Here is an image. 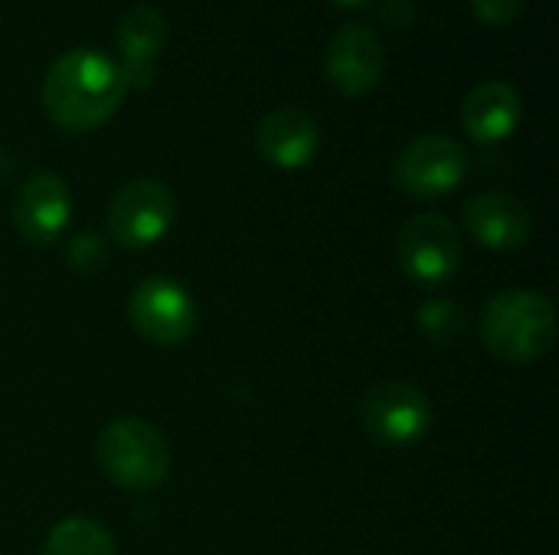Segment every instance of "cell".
Listing matches in <instances>:
<instances>
[{
  "label": "cell",
  "instance_id": "obj_1",
  "mask_svg": "<svg viewBox=\"0 0 559 555\" xmlns=\"http://www.w3.org/2000/svg\"><path fill=\"white\" fill-rule=\"evenodd\" d=\"M124 92L118 62L98 49H69L43 75V108L66 131L102 128L121 108Z\"/></svg>",
  "mask_w": 559,
  "mask_h": 555
},
{
  "label": "cell",
  "instance_id": "obj_2",
  "mask_svg": "<svg viewBox=\"0 0 559 555\" xmlns=\"http://www.w3.org/2000/svg\"><path fill=\"white\" fill-rule=\"evenodd\" d=\"M481 340L504 363H537L557 343V311L550 298L508 288L495 294L481 314Z\"/></svg>",
  "mask_w": 559,
  "mask_h": 555
},
{
  "label": "cell",
  "instance_id": "obj_3",
  "mask_svg": "<svg viewBox=\"0 0 559 555\" xmlns=\"http://www.w3.org/2000/svg\"><path fill=\"white\" fill-rule=\"evenodd\" d=\"M98 464L111 484L144 494L167 481L170 448L164 435L141 419H115L98 435Z\"/></svg>",
  "mask_w": 559,
  "mask_h": 555
},
{
  "label": "cell",
  "instance_id": "obj_4",
  "mask_svg": "<svg viewBox=\"0 0 559 555\" xmlns=\"http://www.w3.org/2000/svg\"><path fill=\"white\" fill-rule=\"evenodd\" d=\"M465 173H468V154L449 134H423L409 141L393 164L396 186L419 200H436L452 193L465 180Z\"/></svg>",
  "mask_w": 559,
  "mask_h": 555
},
{
  "label": "cell",
  "instance_id": "obj_5",
  "mask_svg": "<svg viewBox=\"0 0 559 555\" xmlns=\"http://www.w3.org/2000/svg\"><path fill=\"white\" fill-rule=\"evenodd\" d=\"M174 213V193L160 180H128L108 203V236L124 249H147L164 239Z\"/></svg>",
  "mask_w": 559,
  "mask_h": 555
},
{
  "label": "cell",
  "instance_id": "obj_6",
  "mask_svg": "<svg viewBox=\"0 0 559 555\" xmlns=\"http://www.w3.org/2000/svg\"><path fill=\"white\" fill-rule=\"evenodd\" d=\"M364 429L386 448L416 445L432 429V406L429 399L409 383H377L360 399Z\"/></svg>",
  "mask_w": 559,
  "mask_h": 555
},
{
  "label": "cell",
  "instance_id": "obj_7",
  "mask_svg": "<svg viewBox=\"0 0 559 555\" xmlns=\"http://www.w3.org/2000/svg\"><path fill=\"white\" fill-rule=\"evenodd\" d=\"M459 232L439 213H419L403 222L396 236V258L403 272L419 285H442L459 268Z\"/></svg>",
  "mask_w": 559,
  "mask_h": 555
},
{
  "label": "cell",
  "instance_id": "obj_8",
  "mask_svg": "<svg viewBox=\"0 0 559 555\" xmlns=\"http://www.w3.org/2000/svg\"><path fill=\"white\" fill-rule=\"evenodd\" d=\"M128 317L144 340L157 347H177L197 327V304L177 281L147 278L134 288L128 301Z\"/></svg>",
  "mask_w": 559,
  "mask_h": 555
},
{
  "label": "cell",
  "instance_id": "obj_9",
  "mask_svg": "<svg viewBox=\"0 0 559 555\" xmlns=\"http://www.w3.org/2000/svg\"><path fill=\"white\" fill-rule=\"evenodd\" d=\"M324 72L344 95H367L383 75V46L377 33L360 23L341 26L324 49Z\"/></svg>",
  "mask_w": 559,
  "mask_h": 555
},
{
  "label": "cell",
  "instance_id": "obj_10",
  "mask_svg": "<svg viewBox=\"0 0 559 555\" xmlns=\"http://www.w3.org/2000/svg\"><path fill=\"white\" fill-rule=\"evenodd\" d=\"M115 43L121 52V79L124 88H147L157 72V52L167 43V20L157 7L138 3L124 10L115 23Z\"/></svg>",
  "mask_w": 559,
  "mask_h": 555
},
{
  "label": "cell",
  "instance_id": "obj_11",
  "mask_svg": "<svg viewBox=\"0 0 559 555\" xmlns=\"http://www.w3.org/2000/svg\"><path fill=\"white\" fill-rule=\"evenodd\" d=\"M72 216L69 186L56 173H33L13 200V222L26 242L49 245L62 236Z\"/></svg>",
  "mask_w": 559,
  "mask_h": 555
},
{
  "label": "cell",
  "instance_id": "obj_12",
  "mask_svg": "<svg viewBox=\"0 0 559 555\" xmlns=\"http://www.w3.org/2000/svg\"><path fill=\"white\" fill-rule=\"evenodd\" d=\"M465 226L481 245H488L495 252H514V249L527 245L534 219L518 196L491 190V193H478L465 203Z\"/></svg>",
  "mask_w": 559,
  "mask_h": 555
},
{
  "label": "cell",
  "instance_id": "obj_13",
  "mask_svg": "<svg viewBox=\"0 0 559 555\" xmlns=\"http://www.w3.org/2000/svg\"><path fill=\"white\" fill-rule=\"evenodd\" d=\"M259 154L282 170H298L314 160L321 134L308 111L301 108H275L259 124Z\"/></svg>",
  "mask_w": 559,
  "mask_h": 555
},
{
  "label": "cell",
  "instance_id": "obj_14",
  "mask_svg": "<svg viewBox=\"0 0 559 555\" xmlns=\"http://www.w3.org/2000/svg\"><path fill=\"white\" fill-rule=\"evenodd\" d=\"M462 124L465 131L481 144H498L511 137L521 124V95L508 82H481L468 92L462 105Z\"/></svg>",
  "mask_w": 559,
  "mask_h": 555
},
{
  "label": "cell",
  "instance_id": "obj_15",
  "mask_svg": "<svg viewBox=\"0 0 559 555\" xmlns=\"http://www.w3.org/2000/svg\"><path fill=\"white\" fill-rule=\"evenodd\" d=\"M43 555H115V543L102 523L88 517H69L52 527Z\"/></svg>",
  "mask_w": 559,
  "mask_h": 555
},
{
  "label": "cell",
  "instance_id": "obj_16",
  "mask_svg": "<svg viewBox=\"0 0 559 555\" xmlns=\"http://www.w3.org/2000/svg\"><path fill=\"white\" fill-rule=\"evenodd\" d=\"M468 327V314L465 307L445 301V298H432L419 307V330L426 340H432L436 347H452L465 337Z\"/></svg>",
  "mask_w": 559,
  "mask_h": 555
},
{
  "label": "cell",
  "instance_id": "obj_17",
  "mask_svg": "<svg viewBox=\"0 0 559 555\" xmlns=\"http://www.w3.org/2000/svg\"><path fill=\"white\" fill-rule=\"evenodd\" d=\"M105 239L98 232H79L69 245V262L79 272H95L105 265Z\"/></svg>",
  "mask_w": 559,
  "mask_h": 555
},
{
  "label": "cell",
  "instance_id": "obj_18",
  "mask_svg": "<svg viewBox=\"0 0 559 555\" xmlns=\"http://www.w3.org/2000/svg\"><path fill=\"white\" fill-rule=\"evenodd\" d=\"M527 0H472V10L488 26H508L521 16Z\"/></svg>",
  "mask_w": 559,
  "mask_h": 555
},
{
  "label": "cell",
  "instance_id": "obj_19",
  "mask_svg": "<svg viewBox=\"0 0 559 555\" xmlns=\"http://www.w3.org/2000/svg\"><path fill=\"white\" fill-rule=\"evenodd\" d=\"M10 170H13V164H10V157H7V154L0 150V183L7 180V173H10Z\"/></svg>",
  "mask_w": 559,
  "mask_h": 555
},
{
  "label": "cell",
  "instance_id": "obj_20",
  "mask_svg": "<svg viewBox=\"0 0 559 555\" xmlns=\"http://www.w3.org/2000/svg\"><path fill=\"white\" fill-rule=\"evenodd\" d=\"M337 3H344V7H360V3H367V0H337Z\"/></svg>",
  "mask_w": 559,
  "mask_h": 555
}]
</instances>
